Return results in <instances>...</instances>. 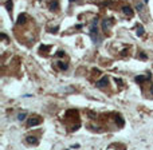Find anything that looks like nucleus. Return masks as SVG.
Segmentation results:
<instances>
[{"mask_svg": "<svg viewBox=\"0 0 153 150\" xmlns=\"http://www.w3.org/2000/svg\"><path fill=\"white\" fill-rule=\"evenodd\" d=\"M116 122H117V125H120V126H124V123H125V122H124V119H122V118H121V117H120V115H117V118H116Z\"/></svg>", "mask_w": 153, "mask_h": 150, "instance_id": "12", "label": "nucleus"}, {"mask_svg": "<svg viewBox=\"0 0 153 150\" xmlns=\"http://www.w3.org/2000/svg\"><path fill=\"white\" fill-rule=\"evenodd\" d=\"M26 19H27V16H26L24 14H22V15H19L16 23H17V24H23V23H26Z\"/></svg>", "mask_w": 153, "mask_h": 150, "instance_id": "9", "label": "nucleus"}, {"mask_svg": "<svg viewBox=\"0 0 153 150\" xmlns=\"http://www.w3.org/2000/svg\"><path fill=\"white\" fill-rule=\"evenodd\" d=\"M150 92H152V94H153V86L150 87Z\"/></svg>", "mask_w": 153, "mask_h": 150, "instance_id": "17", "label": "nucleus"}, {"mask_svg": "<svg viewBox=\"0 0 153 150\" xmlns=\"http://www.w3.org/2000/svg\"><path fill=\"white\" fill-rule=\"evenodd\" d=\"M50 9H51V11H56V9H58V7H59V4H58V0H52L51 3H50Z\"/></svg>", "mask_w": 153, "mask_h": 150, "instance_id": "7", "label": "nucleus"}, {"mask_svg": "<svg viewBox=\"0 0 153 150\" xmlns=\"http://www.w3.org/2000/svg\"><path fill=\"white\" fill-rule=\"evenodd\" d=\"M26 141H27V143H30V145H38V139H36V137H34V135H28L26 138Z\"/></svg>", "mask_w": 153, "mask_h": 150, "instance_id": "5", "label": "nucleus"}, {"mask_svg": "<svg viewBox=\"0 0 153 150\" xmlns=\"http://www.w3.org/2000/svg\"><path fill=\"white\" fill-rule=\"evenodd\" d=\"M122 12H124L125 15H128V16H132L133 15V9L130 8L129 6H125L124 8H122Z\"/></svg>", "mask_w": 153, "mask_h": 150, "instance_id": "8", "label": "nucleus"}, {"mask_svg": "<svg viewBox=\"0 0 153 150\" xmlns=\"http://www.w3.org/2000/svg\"><path fill=\"white\" fill-rule=\"evenodd\" d=\"M26 112H20V114H19V115H17V119H19V121H24V119H26Z\"/></svg>", "mask_w": 153, "mask_h": 150, "instance_id": "13", "label": "nucleus"}, {"mask_svg": "<svg viewBox=\"0 0 153 150\" xmlns=\"http://www.w3.org/2000/svg\"><path fill=\"white\" fill-rule=\"evenodd\" d=\"M6 7H7V9H8V11H11V8H12V1H7V3H6Z\"/></svg>", "mask_w": 153, "mask_h": 150, "instance_id": "14", "label": "nucleus"}, {"mask_svg": "<svg viewBox=\"0 0 153 150\" xmlns=\"http://www.w3.org/2000/svg\"><path fill=\"white\" fill-rule=\"evenodd\" d=\"M107 84H109V78H107V76H104L102 79H99V81L97 82V87H99V89H104Z\"/></svg>", "mask_w": 153, "mask_h": 150, "instance_id": "3", "label": "nucleus"}, {"mask_svg": "<svg viewBox=\"0 0 153 150\" xmlns=\"http://www.w3.org/2000/svg\"><path fill=\"white\" fill-rule=\"evenodd\" d=\"M58 67L61 70H67V68H69V64L64 63V62H58Z\"/></svg>", "mask_w": 153, "mask_h": 150, "instance_id": "10", "label": "nucleus"}, {"mask_svg": "<svg viewBox=\"0 0 153 150\" xmlns=\"http://www.w3.org/2000/svg\"><path fill=\"white\" fill-rule=\"evenodd\" d=\"M56 56H59V58H62V56H64V52H63V51H58V54H56Z\"/></svg>", "mask_w": 153, "mask_h": 150, "instance_id": "15", "label": "nucleus"}, {"mask_svg": "<svg viewBox=\"0 0 153 150\" xmlns=\"http://www.w3.org/2000/svg\"><path fill=\"white\" fill-rule=\"evenodd\" d=\"M70 1H71V3H72V1H75V0H70Z\"/></svg>", "mask_w": 153, "mask_h": 150, "instance_id": "18", "label": "nucleus"}, {"mask_svg": "<svg viewBox=\"0 0 153 150\" xmlns=\"http://www.w3.org/2000/svg\"><path fill=\"white\" fill-rule=\"evenodd\" d=\"M137 9H138V11H142V4H137Z\"/></svg>", "mask_w": 153, "mask_h": 150, "instance_id": "16", "label": "nucleus"}, {"mask_svg": "<svg viewBox=\"0 0 153 150\" xmlns=\"http://www.w3.org/2000/svg\"><path fill=\"white\" fill-rule=\"evenodd\" d=\"M42 122V119L39 118V117H32V118H30L28 121H27V125H28V127L31 126H36V125H39Z\"/></svg>", "mask_w": 153, "mask_h": 150, "instance_id": "2", "label": "nucleus"}, {"mask_svg": "<svg viewBox=\"0 0 153 150\" xmlns=\"http://www.w3.org/2000/svg\"><path fill=\"white\" fill-rule=\"evenodd\" d=\"M112 26H113V20L112 19H105V20L102 22V28H104V31H106V30L110 28Z\"/></svg>", "mask_w": 153, "mask_h": 150, "instance_id": "4", "label": "nucleus"}, {"mask_svg": "<svg viewBox=\"0 0 153 150\" xmlns=\"http://www.w3.org/2000/svg\"><path fill=\"white\" fill-rule=\"evenodd\" d=\"M97 19H94V22L91 23V27H90V36L93 38V40L97 42L98 40V28H97Z\"/></svg>", "mask_w": 153, "mask_h": 150, "instance_id": "1", "label": "nucleus"}, {"mask_svg": "<svg viewBox=\"0 0 153 150\" xmlns=\"http://www.w3.org/2000/svg\"><path fill=\"white\" fill-rule=\"evenodd\" d=\"M149 78H150V75H148V76H144V75H138V76H136V78H134V81H136L137 83H141V82L148 81Z\"/></svg>", "mask_w": 153, "mask_h": 150, "instance_id": "6", "label": "nucleus"}, {"mask_svg": "<svg viewBox=\"0 0 153 150\" xmlns=\"http://www.w3.org/2000/svg\"><path fill=\"white\" fill-rule=\"evenodd\" d=\"M137 35H138V36H142V35H144V27L142 26L137 27Z\"/></svg>", "mask_w": 153, "mask_h": 150, "instance_id": "11", "label": "nucleus"}]
</instances>
